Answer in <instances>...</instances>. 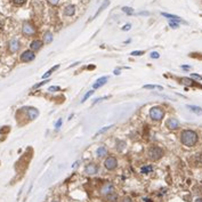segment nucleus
Wrapping results in <instances>:
<instances>
[{
  "instance_id": "f257e3e1",
  "label": "nucleus",
  "mask_w": 202,
  "mask_h": 202,
  "mask_svg": "<svg viewBox=\"0 0 202 202\" xmlns=\"http://www.w3.org/2000/svg\"><path fill=\"white\" fill-rule=\"evenodd\" d=\"M180 140L185 146L192 147L198 142V134L194 130H189V129L184 130L180 135Z\"/></svg>"
},
{
  "instance_id": "2eb2a0df",
  "label": "nucleus",
  "mask_w": 202,
  "mask_h": 202,
  "mask_svg": "<svg viewBox=\"0 0 202 202\" xmlns=\"http://www.w3.org/2000/svg\"><path fill=\"white\" fill-rule=\"evenodd\" d=\"M75 12V7L73 6V5H70V6H67L66 8H65V10H64V13L66 16H72L73 14Z\"/></svg>"
},
{
  "instance_id": "2f4dec72",
  "label": "nucleus",
  "mask_w": 202,
  "mask_h": 202,
  "mask_svg": "<svg viewBox=\"0 0 202 202\" xmlns=\"http://www.w3.org/2000/svg\"><path fill=\"white\" fill-rule=\"evenodd\" d=\"M58 1H59V0H48V2H49L50 5H53V6L57 5V3H58Z\"/></svg>"
},
{
  "instance_id": "a878e982",
  "label": "nucleus",
  "mask_w": 202,
  "mask_h": 202,
  "mask_svg": "<svg viewBox=\"0 0 202 202\" xmlns=\"http://www.w3.org/2000/svg\"><path fill=\"white\" fill-rule=\"evenodd\" d=\"M56 68H58V65H56L55 67H53V68H50V70H49V71H48V72H47V73H46V74H45V75H43L42 78H47V77H49V75H50V74L53 73V71H55Z\"/></svg>"
},
{
  "instance_id": "6ab92c4d",
  "label": "nucleus",
  "mask_w": 202,
  "mask_h": 202,
  "mask_svg": "<svg viewBox=\"0 0 202 202\" xmlns=\"http://www.w3.org/2000/svg\"><path fill=\"white\" fill-rule=\"evenodd\" d=\"M43 39H45V41H46L47 43H49V42L53 41V34H52L50 32H47V33L45 34V38H43Z\"/></svg>"
},
{
  "instance_id": "cd10ccee",
  "label": "nucleus",
  "mask_w": 202,
  "mask_h": 202,
  "mask_svg": "<svg viewBox=\"0 0 202 202\" xmlns=\"http://www.w3.org/2000/svg\"><path fill=\"white\" fill-rule=\"evenodd\" d=\"M12 1H13L15 5H17V6H21V5H23V3H24V2L27 1V0H12Z\"/></svg>"
},
{
  "instance_id": "f704fd0d",
  "label": "nucleus",
  "mask_w": 202,
  "mask_h": 202,
  "mask_svg": "<svg viewBox=\"0 0 202 202\" xmlns=\"http://www.w3.org/2000/svg\"><path fill=\"white\" fill-rule=\"evenodd\" d=\"M49 92H54V90H59V87H50L49 89H48Z\"/></svg>"
},
{
  "instance_id": "473e14b6",
  "label": "nucleus",
  "mask_w": 202,
  "mask_h": 202,
  "mask_svg": "<svg viewBox=\"0 0 202 202\" xmlns=\"http://www.w3.org/2000/svg\"><path fill=\"white\" fill-rule=\"evenodd\" d=\"M121 202H131V199H130V198H128V196H124V198L122 199Z\"/></svg>"
},
{
  "instance_id": "4c0bfd02",
  "label": "nucleus",
  "mask_w": 202,
  "mask_h": 202,
  "mask_svg": "<svg viewBox=\"0 0 202 202\" xmlns=\"http://www.w3.org/2000/svg\"><path fill=\"white\" fill-rule=\"evenodd\" d=\"M182 68H184V70H189L191 67L187 66V65H183V66H182Z\"/></svg>"
},
{
  "instance_id": "c9c22d12",
  "label": "nucleus",
  "mask_w": 202,
  "mask_h": 202,
  "mask_svg": "<svg viewBox=\"0 0 202 202\" xmlns=\"http://www.w3.org/2000/svg\"><path fill=\"white\" fill-rule=\"evenodd\" d=\"M47 81H42V82H40V83H38V85H36L34 86V88H38V87H40V86H42V85H45Z\"/></svg>"
},
{
  "instance_id": "dca6fc26",
  "label": "nucleus",
  "mask_w": 202,
  "mask_h": 202,
  "mask_svg": "<svg viewBox=\"0 0 202 202\" xmlns=\"http://www.w3.org/2000/svg\"><path fill=\"white\" fill-rule=\"evenodd\" d=\"M108 5H110V0H105V1H104V3H103V5L101 6V8H99V9L97 10V13L94 15V18H96V17H97V16H98L99 14L102 13V12H103V10H104V9H105V8L108 7Z\"/></svg>"
},
{
  "instance_id": "393cba45",
  "label": "nucleus",
  "mask_w": 202,
  "mask_h": 202,
  "mask_svg": "<svg viewBox=\"0 0 202 202\" xmlns=\"http://www.w3.org/2000/svg\"><path fill=\"white\" fill-rule=\"evenodd\" d=\"M122 10H123L124 13L129 14V15H131V14L134 13V10H133V8H130V7H123V8H122Z\"/></svg>"
},
{
  "instance_id": "e433bc0d",
  "label": "nucleus",
  "mask_w": 202,
  "mask_h": 202,
  "mask_svg": "<svg viewBox=\"0 0 202 202\" xmlns=\"http://www.w3.org/2000/svg\"><path fill=\"white\" fill-rule=\"evenodd\" d=\"M61 124H62V120H58V122L56 123V128H58V127H59Z\"/></svg>"
},
{
  "instance_id": "f03ea898",
  "label": "nucleus",
  "mask_w": 202,
  "mask_h": 202,
  "mask_svg": "<svg viewBox=\"0 0 202 202\" xmlns=\"http://www.w3.org/2000/svg\"><path fill=\"white\" fill-rule=\"evenodd\" d=\"M150 117L154 121H160L164 117V110L159 106H154L150 110Z\"/></svg>"
},
{
  "instance_id": "9d476101",
  "label": "nucleus",
  "mask_w": 202,
  "mask_h": 202,
  "mask_svg": "<svg viewBox=\"0 0 202 202\" xmlns=\"http://www.w3.org/2000/svg\"><path fill=\"white\" fill-rule=\"evenodd\" d=\"M108 77H102V78H99L98 80L96 81L94 83V89H97V88H101L102 86H104L106 82H108Z\"/></svg>"
},
{
  "instance_id": "423d86ee",
  "label": "nucleus",
  "mask_w": 202,
  "mask_h": 202,
  "mask_svg": "<svg viewBox=\"0 0 202 202\" xmlns=\"http://www.w3.org/2000/svg\"><path fill=\"white\" fill-rule=\"evenodd\" d=\"M34 57L36 56H34V53L32 50H27L21 55V61L22 62H31V61L34 59Z\"/></svg>"
},
{
  "instance_id": "1a4fd4ad",
  "label": "nucleus",
  "mask_w": 202,
  "mask_h": 202,
  "mask_svg": "<svg viewBox=\"0 0 202 202\" xmlns=\"http://www.w3.org/2000/svg\"><path fill=\"white\" fill-rule=\"evenodd\" d=\"M85 171H86L87 175H95V174H97V171H98V166H97V164H94V163H90V164H88V166L86 167Z\"/></svg>"
},
{
  "instance_id": "0eeeda50",
  "label": "nucleus",
  "mask_w": 202,
  "mask_h": 202,
  "mask_svg": "<svg viewBox=\"0 0 202 202\" xmlns=\"http://www.w3.org/2000/svg\"><path fill=\"white\" fill-rule=\"evenodd\" d=\"M166 126H167V128H169L171 130H175V129H177L179 127V121L177 119H175V118H170V119L167 120Z\"/></svg>"
},
{
  "instance_id": "aec40b11",
  "label": "nucleus",
  "mask_w": 202,
  "mask_h": 202,
  "mask_svg": "<svg viewBox=\"0 0 202 202\" xmlns=\"http://www.w3.org/2000/svg\"><path fill=\"white\" fill-rule=\"evenodd\" d=\"M152 170H153V167H152V166H146V167L142 168V173H143V174H148V173H151Z\"/></svg>"
},
{
  "instance_id": "7ed1b4c3",
  "label": "nucleus",
  "mask_w": 202,
  "mask_h": 202,
  "mask_svg": "<svg viewBox=\"0 0 202 202\" xmlns=\"http://www.w3.org/2000/svg\"><path fill=\"white\" fill-rule=\"evenodd\" d=\"M162 155H163V150L159 146H153L148 150V158L153 161L159 160L160 158H162Z\"/></svg>"
},
{
  "instance_id": "f3484780",
  "label": "nucleus",
  "mask_w": 202,
  "mask_h": 202,
  "mask_svg": "<svg viewBox=\"0 0 202 202\" xmlns=\"http://www.w3.org/2000/svg\"><path fill=\"white\" fill-rule=\"evenodd\" d=\"M187 108L191 110L193 113H195V114H202V108H199V106H195V105H187Z\"/></svg>"
},
{
  "instance_id": "20e7f679",
  "label": "nucleus",
  "mask_w": 202,
  "mask_h": 202,
  "mask_svg": "<svg viewBox=\"0 0 202 202\" xmlns=\"http://www.w3.org/2000/svg\"><path fill=\"white\" fill-rule=\"evenodd\" d=\"M113 193H115V189H114L113 184H111V183L104 184L102 186V189H101V194L104 195L105 198L108 196V195H111V194H113Z\"/></svg>"
},
{
  "instance_id": "6e6552de",
  "label": "nucleus",
  "mask_w": 202,
  "mask_h": 202,
  "mask_svg": "<svg viewBox=\"0 0 202 202\" xmlns=\"http://www.w3.org/2000/svg\"><path fill=\"white\" fill-rule=\"evenodd\" d=\"M34 32H36V29L33 27V25H31L30 23H24V25H23V33L25 36H32V34H34Z\"/></svg>"
},
{
  "instance_id": "4be33fe9",
  "label": "nucleus",
  "mask_w": 202,
  "mask_h": 202,
  "mask_svg": "<svg viewBox=\"0 0 202 202\" xmlns=\"http://www.w3.org/2000/svg\"><path fill=\"white\" fill-rule=\"evenodd\" d=\"M182 81H183L184 85H187V86H192V85H194V81H192L191 79H187V78H183Z\"/></svg>"
},
{
  "instance_id": "412c9836",
  "label": "nucleus",
  "mask_w": 202,
  "mask_h": 202,
  "mask_svg": "<svg viewBox=\"0 0 202 202\" xmlns=\"http://www.w3.org/2000/svg\"><path fill=\"white\" fill-rule=\"evenodd\" d=\"M144 88H145V89H155V88H158V89H160V90L162 89L161 86H154V85H146V86H144Z\"/></svg>"
},
{
  "instance_id": "c756f323",
  "label": "nucleus",
  "mask_w": 202,
  "mask_h": 202,
  "mask_svg": "<svg viewBox=\"0 0 202 202\" xmlns=\"http://www.w3.org/2000/svg\"><path fill=\"white\" fill-rule=\"evenodd\" d=\"M191 77H192V78H194V79H198V80H202V77H201V75H199V74H195V73H192V74H191Z\"/></svg>"
},
{
  "instance_id": "4468645a",
  "label": "nucleus",
  "mask_w": 202,
  "mask_h": 202,
  "mask_svg": "<svg viewBox=\"0 0 202 202\" xmlns=\"http://www.w3.org/2000/svg\"><path fill=\"white\" fill-rule=\"evenodd\" d=\"M106 154H108V150L105 148V146L98 147V150H97V157H98V158H103V157H105Z\"/></svg>"
},
{
  "instance_id": "b1692460",
  "label": "nucleus",
  "mask_w": 202,
  "mask_h": 202,
  "mask_svg": "<svg viewBox=\"0 0 202 202\" xmlns=\"http://www.w3.org/2000/svg\"><path fill=\"white\" fill-rule=\"evenodd\" d=\"M94 94V92H93V90H90V92H88V93H87V94L85 95V96H83V98H82V101H81V102H82V103H83V102H86V101H87V99H88V98H89V97H90V96H92V95Z\"/></svg>"
},
{
  "instance_id": "7c9ffc66",
  "label": "nucleus",
  "mask_w": 202,
  "mask_h": 202,
  "mask_svg": "<svg viewBox=\"0 0 202 202\" xmlns=\"http://www.w3.org/2000/svg\"><path fill=\"white\" fill-rule=\"evenodd\" d=\"M151 57H152V58H159L160 55H159V53H157V52H153V53L151 54Z\"/></svg>"
},
{
  "instance_id": "f8f14e48",
  "label": "nucleus",
  "mask_w": 202,
  "mask_h": 202,
  "mask_svg": "<svg viewBox=\"0 0 202 202\" xmlns=\"http://www.w3.org/2000/svg\"><path fill=\"white\" fill-rule=\"evenodd\" d=\"M18 48H20V42H18V40L13 39V40L9 42V49H10V52H12V53L17 52V50H18Z\"/></svg>"
},
{
  "instance_id": "9b49d317",
  "label": "nucleus",
  "mask_w": 202,
  "mask_h": 202,
  "mask_svg": "<svg viewBox=\"0 0 202 202\" xmlns=\"http://www.w3.org/2000/svg\"><path fill=\"white\" fill-rule=\"evenodd\" d=\"M161 14L164 17H168L170 21H175V22H178V23H179V22H180V23H185L179 16H176V15H173V14H167V13H161Z\"/></svg>"
},
{
  "instance_id": "39448f33",
  "label": "nucleus",
  "mask_w": 202,
  "mask_h": 202,
  "mask_svg": "<svg viewBox=\"0 0 202 202\" xmlns=\"http://www.w3.org/2000/svg\"><path fill=\"white\" fill-rule=\"evenodd\" d=\"M105 168L108 169V170H113V169H115L117 168V166H118V161H117V159L115 158H113V157H108V159L105 160Z\"/></svg>"
},
{
  "instance_id": "a211bd4d",
  "label": "nucleus",
  "mask_w": 202,
  "mask_h": 202,
  "mask_svg": "<svg viewBox=\"0 0 202 202\" xmlns=\"http://www.w3.org/2000/svg\"><path fill=\"white\" fill-rule=\"evenodd\" d=\"M29 114H30V119L32 120V119H36V118L38 117L39 112H38L36 108H30V110H29Z\"/></svg>"
},
{
  "instance_id": "72a5a7b5",
  "label": "nucleus",
  "mask_w": 202,
  "mask_h": 202,
  "mask_svg": "<svg viewBox=\"0 0 202 202\" xmlns=\"http://www.w3.org/2000/svg\"><path fill=\"white\" fill-rule=\"evenodd\" d=\"M130 27H131L130 24H127V25H124V27H122V30H123V31H128V30L130 29Z\"/></svg>"
},
{
  "instance_id": "ea45409f",
  "label": "nucleus",
  "mask_w": 202,
  "mask_h": 202,
  "mask_svg": "<svg viewBox=\"0 0 202 202\" xmlns=\"http://www.w3.org/2000/svg\"><path fill=\"white\" fill-rule=\"evenodd\" d=\"M53 202H57V201H53Z\"/></svg>"
},
{
  "instance_id": "c85d7f7f",
  "label": "nucleus",
  "mask_w": 202,
  "mask_h": 202,
  "mask_svg": "<svg viewBox=\"0 0 202 202\" xmlns=\"http://www.w3.org/2000/svg\"><path fill=\"white\" fill-rule=\"evenodd\" d=\"M143 54H144L143 50H136V52H133V53H131L133 56H140V55H143Z\"/></svg>"
},
{
  "instance_id": "bb28decb",
  "label": "nucleus",
  "mask_w": 202,
  "mask_h": 202,
  "mask_svg": "<svg viewBox=\"0 0 202 202\" xmlns=\"http://www.w3.org/2000/svg\"><path fill=\"white\" fill-rule=\"evenodd\" d=\"M169 25L173 27V29H177V27H178V22H175V21H169Z\"/></svg>"
},
{
  "instance_id": "58836bf2",
  "label": "nucleus",
  "mask_w": 202,
  "mask_h": 202,
  "mask_svg": "<svg viewBox=\"0 0 202 202\" xmlns=\"http://www.w3.org/2000/svg\"><path fill=\"white\" fill-rule=\"evenodd\" d=\"M195 202H202V199H196V201Z\"/></svg>"
},
{
  "instance_id": "5701e85b",
  "label": "nucleus",
  "mask_w": 202,
  "mask_h": 202,
  "mask_svg": "<svg viewBox=\"0 0 202 202\" xmlns=\"http://www.w3.org/2000/svg\"><path fill=\"white\" fill-rule=\"evenodd\" d=\"M113 127V124H111V126H106V127H103L101 130H98V133H97V135H101V134H103V133H105V131H108L110 128H112Z\"/></svg>"
},
{
  "instance_id": "ddd939ff",
  "label": "nucleus",
  "mask_w": 202,
  "mask_h": 202,
  "mask_svg": "<svg viewBox=\"0 0 202 202\" xmlns=\"http://www.w3.org/2000/svg\"><path fill=\"white\" fill-rule=\"evenodd\" d=\"M41 46H42V41L40 40H34L31 42V45H30V48L32 49V50H39L41 48Z\"/></svg>"
}]
</instances>
